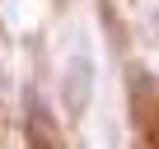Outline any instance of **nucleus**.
<instances>
[{
	"mask_svg": "<svg viewBox=\"0 0 159 149\" xmlns=\"http://www.w3.org/2000/svg\"><path fill=\"white\" fill-rule=\"evenodd\" d=\"M126 84H131V103H136V112H140V103H150V93H154L150 70H140V65H126Z\"/></svg>",
	"mask_w": 159,
	"mask_h": 149,
	"instance_id": "3",
	"label": "nucleus"
},
{
	"mask_svg": "<svg viewBox=\"0 0 159 149\" xmlns=\"http://www.w3.org/2000/svg\"><path fill=\"white\" fill-rule=\"evenodd\" d=\"M24 117H28V140L33 144H61V130H56V121H52V112H47V103L38 98L33 84L24 89Z\"/></svg>",
	"mask_w": 159,
	"mask_h": 149,
	"instance_id": "2",
	"label": "nucleus"
},
{
	"mask_svg": "<svg viewBox=\"0 0 159 149\" xmlns=\"http://www.w3.org/2000/svg\"><path fill=\"white\" fill-rule=\"evenodd\" d=\"M89 103H94V65H89L84 51H80L61 70V107H66L70 121H80V117L89 112Z\"/></svg>",
	"mask_w": 159,
	"mask_h": 149,
	"instance_id": "1",
	"label": "nucleus"
},
{
	"mask_svg": "<svg viewBox=\"0 0 159 149\" xmlns=\"http://www.w3.org/2000/svg\"><path fill=\"white\" fill-rule=\"evenodd\" d=\"M98 19H103V28H108V37H112V51H126V28H122V19H117V10L108 5H98Z\"/></svg>",
	"mask_w": 159,
	"mask_h": 149,
	"instance_id": "4",
	"label": "nucleus"
}]
</instances>
